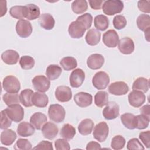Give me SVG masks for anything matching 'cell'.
Segmentation results:
<instances>
[{
	"mask_svg": "<svg viewBox=\"0 0 150 150\" xmlns=\"http://www.w3.org/2000/svg\"><path fill=\"white\" fill-rule=\"evenodd\" d=\"M101 148V145L98 142L95 141H91L88 142L86 146L87 150H93V149H100Z\"/></svg>",
	"mask_w": 150,
	"mask_h": 150,
	"instance_id": "54",
	"label": "cell"
},
{
	"mask_svg": "<svg viewBox=\"0 0 150 150\" xmlns=\"http://www.w3.org/2000/svg\"><path fill=\"white\" fill-rule=\"evenodd\" d=\"M127 148L128 150L144 149V147L137 138H132L129 140L127 145Z\"/></svg>",
	"mask_w": 150,
	"mask_h": 150,
	"instance_id": "48",
	"label": "cell"
},
{
	"mask_svg": "<svg viewBox=\"0 0 150 150\" xmlns=\"http://www.w3.org/2000/svg\"><path fill=\"white\" fill-rule=\"evenodd\" d=\"M122 124L129 129H134L136 127V117L131 113H125L121 116Z\"/></svg>",
	"mask_w": 150,
	"mask_h": 150,
	"instance_id": "30",
	"label": "cell"
},
{
	"mask_svg": "<svg viewBox=\"0 0 150 150\" xmlns=\"http://www.w3.org/2000/svg\"><path fill=\"white\" fill-rule=\"evenodd\" d=\"M62 70L61 67L56 64L49 65L46 70V75L50 80L57 79L61 74Z\"/></svg>",
	"mask_w": 150,
	"mask_h": 150,
	"instance_id": "33",
	"label": "cell"
},
{
	"mask_svg": "<svg viewBox=\"0 0 150 150\" xmlns=\"http://www.w3.org/2000/svg\"><path fill=\"white\" fill-rule=\"evenodd\" d=\"M47 118L45 114L38 112L34 113L30 118V124L36 129H40L43 125L47 122Z\"/></svg>",
	"mask_w": 150,
	"mask_h": 150,
	"instance_id": "23",
	"label": "cell"
},
{
	"mask_svg": "<svg viewBox=\"0 0 150 150\" xmlns=\"http://www.w3.org/2000/svg\"><path fill=\"white\" fill-rule=\"evenodd\" d=\"M125 144V138L121 135H116L112 139L111 146L113 149L119 150L122 149L124 147Z\"/></svg>",
	"mask_w": 150,
	"mask_h": 150,
	"instance_id": "41",
	"label": "cell"
},
{
	"mask_svg": "<svg viewBox=\"0 0 150 150\" xmlns=\"http://www.w3.org/2000/svg\"><path fill=\"white\" fill-rule=\"evenodd\" d=\"M33 149H47V150H53V148L52 146V143L47 141H42L40 142L35 147L33 148Z\"/></svg>",
	"mask_w": 150,
	"mask_h": 150,
	"instance_id": "52",
	"label": "cell"
},
{
	"mask_svg": "<svg viewBox=\"0 0 150 150\" xmlns=\"http://www.w3.org/2000/svg\"><path fill=\"white\" fill-rule=\"evenodd\" d=\"M60 64L64 70L69 71L75 69L77 66V62L75 58L71 56L63 57L60 62Z\"/></svg>",
	"mask_w": 150,
	"mask_h": 150,
	"instance_id": "36",
	"label": "cell"
},
{
	"mask_svg": "<svg viewBox=\"0 0 150 150\" xmlns=\"http://www.w3.org/2000/svg\"><path fill=\"white\" fill-rule=\"evenodd\" d=\"M132 88L133 90H138L146 93L149 90V80L142 77L137 78L133 83Z\"/></svg>",
	"mask_w": 150,
	"mask_h": 150,
	"instance_id": "29",
	"label": "cell"
},
{
	"mask_svg": "<svg viewBox=\"0 0 150 150\" xmlns=\"http://www.w3.org/2000/svg\"><path fill=\"white\" fill-rule=\"evenodd\" d=\"M40 26L46 30L52 29L55 24V21L53 17L49 13H43L40 16L39 20Z\"/></svg>",
	"mask_w": 150,
	"mask_h": 150,
	"instance_id": "25",
	"label": "cell"
},
{
	"mask_svg": "<svg viewBox=\"0 0 150 150\" xmlns=\"http://www.w3.org/2000/svg\"><path fill=\"white\" fill-rule=\"evenodd\" d=\"M128 97L129 104L134 107H139L146 100L144 93L138 90H133L128 94Z\"/></svg>",
	"mask_w": 150,
	"mask_h": 150,
	"instance_id": "11",
	"label": "cell"
},
{
	"mask_svg": "<svg viewBox=\"0 0 150 150\" xmlns=\"http://www.w3.org/2000/svg\"><path fill=\"white\" fill-rule=\"evenodd\" d=\"M33 94V90L29 88L25 89L21 91L19 97L21 103L23 106L26 107H29L33 105L32 102V97Z\"/></svg>",
	"mask_w": 150,
	"mask_h": 150,
	"instance_id": "32",
	"label": "cell"
},
{
	"mask_svg": "<svg viewBox=\"0 0 150 150\" xmlns=\"http://www.w3.org/2000/svg\"><path fill=\"white\" fill-rule=\"evenodd\" d=\"M33 88L35 90L44 93L47 91L50 86V80L45 76L38 75L32 80Z\"/></svg>",
	"mask_w": 150,
	"mask_h": 150,
	"instance_id": "7",
	"label": "cell"
},
{
	"mask_svg": "<svg viewBox=\"0 0 150 150\" xmlns=\"http://www.w3.org/2000/svg\"><path fill=\"white\" fill-rule=\"evenodd\" d=\"M118 47L121 53L129 54L134 52L135 46L132 39L128 37H124L118 41Z\"/></svg>",
	"mask_w": 150,
	"mask_h": 150,
	"instance_id": "13",
	"label": "cell"
},
{
	"mask_svg": "<svg viewBox=\"0 0 150 150\" xmlns=\"http://www.w3.org/2000/svg\"><path fill=\"white\" fill-rule=\"evenodd\" d=\"M16 32L20 37L23 38H28L32 32V25L27 20L20 19L16 23Z\"/></svg>",
	"mask_w": 150,
	"mask_h": 150,
	"instance_id": "8",
	"label": "cell"
},
{
	"mask_svg": "<svg viewBox=\"0 0 150 150\" xmlns=\"http://www.w3.org/2000/svg\"><path fill=\"white\" fill-rule=\"evenodd\" d=\"M9 14L15 19H22L24 17V7L23 6H14L10 8Z\"/></svg>",
	"mask_w": 150,
	"mask_h": 150,
	"instance_id": "44",
	"label": "cell"
},
{
	"mask_svg": "<svg viewBox=\"0 0 150 150\" xmlns=\"http://www.w3.org/2000/svg\"><path fill=\"white\" fill-rule=\"evenodd\" d=\"M88 5L85 0H76L71 4V9L74 13L81 14L87 10Z\"/></svg>",
	"mask_w": 150,
	"mask_h": 150,
	"instance_id": "37",
	"label": "cell"
},
{
	"mask_svg": "<svg viewBox=\"0 0 150 150\" xmlns=\"http://www.w3.org/2000/svg\"><path fill=\"white\" fill-rule=\"evenodd\" d=\"M5 110L10 119L15 122H20L23 118L24 110L19 104L8 106Z\"/></svg>",
	"mask_w": 150,
	"mask_h": 150,
	"instance_id": "4",
	"label": "cell"
},
{
	"mask_svg": "<svg viewBox=\"0 0 150 150\" xmlns=\"http://www.w3.org/2000/svg\"><path fill=\"white\" fill-rule=\"evenodd\" d=\"M19 55L18 53L12 49H9L4 52L1 54L2 61L9 65L15 64L18 62Z\"/></svg>",
	"mask_w": 150,
	"mask_h": 150,
	"instance_id": "20",
	"label": "cell"
},
{
	"mask_svg": "<svg viewBox=\"0 0 150 150\" xmlns=\"http://www.w3.org/2000/svg\"><path fill=\"white\" fill-rule=\"evenodd\" d=\"M16 138V134L12 129H5L1 134V142L4 145H11Z\"/></svg>",
	"mask_w": 150,
	"mask_h": 150,
	"instance_id": "26",
	"label": "cell"
},
{
	"mask_svg": "<svg viewBox=\"0 0 150 150\" xmlns=\"http://www.w3.org/2000/svg\"><path fill=\"white\" fill-rule=\"evenodd\" d=\"M76 20L82 23L87 30L91 26L93 22V16L90 13H86L82 15L78 16Z\"/></svg>",
	"mask_w": 150,
	"mask_h": 150,
	"instance_id": "42",
	"label": "cell"
},
{
	"mask_svg": "<svg viewBox=\"0 0 150 150\" xmlns=\"http://www.w3.org/2000/svg\"><path fill=\"white\" fill-rule=\"evenodd\" d=\"M86 29L84 25L77 20L73 21L69 26L68 32L69 35L74 39L81 38L86 32Z\"/></svg>",
	"mask_w": 150,
	"mask_h": 150,
	"instance_id": "9",
	"label": "cell"
},
{
	"mask_svg": "<svg viewBox=\"0 0 150 150\" xmlns=\"http://www.w3.org/2000/svg\"><path fill=\"white\" fill-rule=\"evenodd\" d=\"M139 138L147 148L150 147V131L141 132L139 134Z\"/></svg>",
	"mask_w": 150,
	"mask_h": 150,
	"instance_id": "50",
	"label": "cell"
},
{
	"mask_svg": "<svg viewBox=\"0 0 150 150\" xmlns=\"http://www.w3.org/2000/svg\"><path fill=\"white\" fill-rule=\"evenodd\" d=\"M24 17L28 20H34L40 16L39 8L32 4L24 6Z\"/></svg>",
	"mask_w": 150,
	"mask_h": 150,
	"instance_id": "21",
	"label": "cell"
},
{
	"mask_svg": "<svg viewBox=\"0 0 150 150\" xmlns=\"http://www.w3.org/2000/svg\"><path fill=\"white\" fill-rule=\"evenodd\" d=\"M103 3H104L103 1H94V0L89 1V4L90 7L92 9L95 10L100 9Z\"/></svg>",
	"mask_w": 150,
	"mask_h": 150,
	"instance_id": "53",
	"label": "cell"
},
{
	"mask_svg": "<svg viewBox=\"0 0 150 150\" xmlns=\"http://www.w3.org/2000/svg\"><path fill=\"white\" fill-rule=\"evenodd\" d=\"M7 11L6 8V1H1V17H2L5 15Z\"/></svg>",
	"mask_w": 150,
	"mask_h": 150,
	"instance_id": "56",
	"label": "cell"
},
{
	"mask_svg": "<svg viewBox=\"0 0 150 150\" xmlns=\"http://www.w3.org/2000/svg\"><path fill=\"white\" fill-rule=\"evenodd\" d=\"M2 99L8 106L19 104L21 101L20 97L17 93H5L3 95Z\"/></svg>",
	"mask_w": 150,
	"mask_h": 150,
	"instance_id": "39",
	"label": "cell"
},
{
	"mask_svg": "<svg viewBox=\"0 0 150 150\" xmlns=\"http://www.w3.org/2000/svg\"><path fill=\"white\" fill-rule=\"evenodd\" d=\"M138 7L139 11L145 13L150 12V2L149 1H139L138 2Z\"/></svg>",
	"mask_w": 150,
	"mask_h": 150,
	"instance_id": "51",
	"label": "cell"
},
{
	"mask_svg": "<svg viewBox=\"0 0 150 150\" xmlns=\"http://www.w3.org/2000/svg\"><path fill=\"white\" fill-rule=\"evenodd\" d=\"M104 63V57L98 53L90 55L87 60L88 67L92 70H97L100 69Z\"/></svg>",
	"mask_w": 150,
	"mask_h": 150,
	"instance_id": "19",
	"label": "cell"
},
{
	"mask_svg": "<svg viewBox=\"0 0 150 150\" xmlns=\"http://www.w3.org/2000/svg\"><path fill=\"white\" fill-rule=\"evenodd\" d=\"M55 97L60 102H67L71 99L72 91L68 86H60L55 90Z\"/></svg>",
	"mask_w": 150,
	"mask_h": 150,
	"instance_id": "14",
	"label": "cell"
},
{
	"mask_svg": "<svg viewBox=\"0 0 150 150\" xmlns=\"http://www.w3.org/2000/svg\"><path fill=\"white\" fill-rule=\"evenodd\" d=\"M74 101L78 106L80 107H86L91 104L93 97L89 93L79 92L74 95Z\"/></svg>",
	"mask_w": 150,
	"mask_h": 150,
	"instance_id": "17",
	"label": "cell"
},
{
	"mask_svg": "<svg viewBox=\"0 0 150 150\" xmlns=\"http://www.w3.org/2000/svg\"><path fill=\"white\" fill-rule=\"evenodd\" d=\"M109 132V128L105 122H100L94 128L93 137L99 142H104L107 139Z\"/></svg>",
	"mask_w": 150,
	"mask_h": 150,
	"instance_id": "6",
	"label": "cell"
},
{
	"mask_svg": "<svg viewBox=\"0 0 150 150\" xmlns=\"http://www.w3.org/2000/svg\"><path fill=\"white\" fill-rule=\"evenodd\" d=\"M94 127V122L91 119H84L82 120L78 126V130L80 134L87 135L91 133Z\"/></svg>",
	"mask_w": 150,
	"mask_h": 150,
	"instance_id": "28",
	"label": "cell"
},
{
	"mask_svg": "<svg viewBox=\"0 0 150 150\" xmlns=\"http://www.w3.org/2000/svg\"><path fill=\"white\" fill-rule=\"evenodd\" d=\"M75 134L76 129L70 124H66L63 125L60 132V136L67 140H70L73 139Z\"/></svg>",
	"mask_w": 150,
	"mask_h": 150,
	"instance_id": "35",
	"label": "cell"
},
{
	"mask_svg": "<svg viewBox=\"0 0 150 150\" xmlns=\"http://www.w3.org/2000/svg\"><path fill=\"white\" fill-rule=\"evenodd\" d=\"M34 128L35 127L31 124L23 121L18 125L17 128V133L21 137H29L35 133Z\"/></svg>",
	"mask_w": 150,
	"mask_h": 150,
	"instance_id": "24",
	"label": "cell"
},
{
	"mask_svg": "<svg viewBox=\"0 0 150 150\" xmlns=\"http://www.w3.org/2000/svg\"><path fill=\"white\" fill-rule=\"evenodd\" d=\"M137 25L139 29L146 31L150 28V16L147 14H141L137 19Z\"/></svg>",
	"mask_w": 150,
	"mask_h": 150,
	"instance_id": "34",
	"label": "cell"
},
{
	"mask_svg": "<svg viewBox=\"0 0 150 150\" xmlns=\"http://www.w3.org/2000/svg\"><path fill=\"white\" fill-rule=\"evenodd\" d=\"M128 91L129 87L127 83L124 81L114 82L108 87L109 93L115 96L125 95Z\"/></svg>",
	"mask_w": 150,
	"mask_h": 150,
	"instance_id": "16",
	"label": "cell"
},
{
	"mask_svg": "<svg viewBox=\"0 0 150 150\" xmlns=\"http://www.w3.org/2000/svg\"><path fill=\"white\" fill-rule=\"evenodd\" d=\"M54 146L57 150H69L70 144L66 139H57L54 142Z\"/></svg>",
	"mask_w": 150,
	"mask_h": 150,
	"instance_id": "49",
	"label": "cell"
},
{
	"mask_svg": "<svg viewBox=\"0 0 150 150\" xmlns=\"http://www.w3.org/2000/svg\"><path fill=\"white\" fill-rule=\"evenodd\" d=\"M32 102L33 105L37 107L43 108L47 106L49 99L46 94L42 92H35L32 95Z\"/></svg>",
	"mask_w": 150,
	"mask_h": 150,
	"instance_id": "22",
	"label": "cell"
},
{
	"mask_svg": "<svg viewBox=\"0 0 150 150\" xmlns=\"http://www.w3.org/2000/svg\"><path fill=\"white\" fill-rule=\"evenodd\" d=\"M94 24L95 28L101 31L106 30L109 26V20L104 15H98L94 18Z\"/></svg>",
	"mask_w": 150,
	"mask_h": 150,
	"instance_id": "31",
	"label": "cell"
},
{
	"mask_svg": "<svg viewBox=\"0 0 150 150\" xmlns=\"http://www.w3.org/2000/svg\"><path fill=\"white\" fill-rule=\"evenodd\" d=\"M19 64L23 70H30L35 65V60L29 56H23L19 60Z\"/></svg>",
	"mask_w": 150,
	"mask_h": 150,
	"instance_id": "40",
	"label": "cell"
},
{
	"mask_svg": "<svg viewBox=\"0 0 150 150\" xmlns=\"http://www.w3.org/2000/svg\"><path fill=\"white\" fill-rule=\"evenodd\" d=\"M119 105L114 101H111L106 104L103 111V115L106 120H113L119 115Z\"/></svg>",
	"mask_w": 150,
	"mask_h": 150,
	"instance_id": "10",
	"label": "cell"
},
{
	"mask_svg": "<svg viewBox=\"0 0 150 150\" xmlns=\"http://www.w3.org/2000/svg\"><path fill=\"white\" fill-rule=\"evenodd\" d=\"M65 110L61 105L51 104L48 110V115L52 121L59 123L64 120Z\"/></svg>",
	"mask_w": 150,
	"mask_h": 150,
	"instance_id": "2",
	"label": "cell"
},
{
	"mask_svg": "<svg viewBox=\"0 0 150 150\" xmlns=\"http://www.w3.org/2000/svg\"><path fill=\"white\" fill-rule=\"evenodd\" d=\"M12 120L7 115L5 110H4L1 112V125L0 128L2 129H7L11 125Z\"/></svg>",
	"mask_w": 150,
	"mask_h": 150,
	"instance_id": "47",
	"label": "cell"
},
{
	"mask_svg": "<svg viewBox=\"0 0 150 150\" xmlns=\"http://www.w3.org/2000/svg\"><path fill=\"white\" fill-rule=\"evenodd\" d=\"M119 41L117 32L113 29H110L105 32L103 36V42L108 47H115Z\"/></svg>",
	"mask_w": 150,
	"mask_h": 150,
	"instance_id": "12",
	"label": "cell"
},
{
	"mask_svg": "<svg viewBox=\"0 0 150 150\" xmlns=\"http://www.w3.org/2000/svg\"><path fill=\"white\" fill-rule=\"evenodd\" d=\"M58 128L56 124L52 122H46L42 128V132L45 138L54 139L58 134Z\"/></svg>",
	"mask_w": 150,
	"mask_h": 150,
	"instance_id": "18",
	"label": "cell"
},
{
	"mask_svg": "<svg viewBox=\"0 0 150 150\" xmlns=\"http://www.w3.org/2000/svg\"><path fill=\"white\" fill-rule=\"evenodd\" d=\"M85 79L84 71L79 68L73 70L70 76V84L72 87L78 88L82 85Z\"/></svg>",
	"mask_w": 150,
	"mask_h": 150,
	"instance_id": "15",
	"label": "cell"
},
{
	"mask_svg": "<svg viewBox=\"0 0 150 150\" xmlns=\"http://www.w3.org/2000/svg\"><path fill=\"white\" fill-rule=\"evenodd\" d=\"M108 94L104 91H98L94 96V103L98 107H103L108 102Z\"/></svg>",
	"mask_w": 150,
	"mask_h": 150,
	"instance_id": "38",
	"label": "cell"
},
{
	"mask_svg": "<svg viewBox=\"0 0 150 150\" xmlns=\"http://www.w3.org/2000/svg\"><path fill=\"white\" fill-rule=\"evenodd\" d=\"M149 107H150L149 105L146 104V105H144L140 109V111L141 112V114L146 117L148 118H149Z\"/></svg>",
	"mask_w": 150,
	"mask_h": 150,
	"instance_id": "55",
	"label": "cell"
},
{
	"mask_svg": "<svg viewBox=\"0 0 150 150\" xmlns=\"http://www.w3.org/2000/svg\"><path fill=\"white\" fill-rule=\"evenodd\" d=\"M100 38L101 33L98 30L95 29H91L87 32L85 39L88 45L95 46L100 42Z\"/></svg>",
	"mask_w": 150,
	"mask_h": 150,
	"instance_id": "27",
	"label": "cell"
},
{
	"mask_svg": "<svg viewBox=\"0 0 150 150\" xmlns=\"http://www.w3.org/2000/svg\"><path fill=\"white\" fill-rule=\"evenodd\" d=\"M2 87L8 93H17L21 88L20 82L15 76L9 75L4 78Z\"/></svg>",
	"mask_w": 150,
	"mask_h": 150,
	"instance_id": "3",
	"label": "cell"
},
{
	"mask_svg": "<svg viewBox=\"0 0 150 150\" xmlns=\"http://www.w3.org/2000/svg\"><path fill=\"white\" fill-rule=\"evenodd\" d=\"M136 127L138 129H143L148 127L149 123V118L141 114L136 115Z\"/></svg>",
	"mask_w": 150,
	"mask_h": 150,
	"instance_id": "43",
	"label": "cell"
},
{
	"mask_svg": "<svg viewBox=\"0 0 150 150\" xmlns=\"http://www.w3.org/2000/svg\"><path fill=\"white\" fill-rule=\"evenodd\" d=\"M109 83V76L104 71H98L96 73L92 79L93 86L98 90L105 89Z\"/></svg>",
	"mask_w": 150,
	"mask_h": 150,
	"instance_id": "5",
	"label": "cell"
},
{
	"mask_svg": "<svg viewBox=\"0 0 150 150\" xmlns=\"http://www.w3.org/2000/svg\"><path fill=\"white\" fill-rule=\"evenodd\" d=\"M103 11L107 15H114L120 13L124 8V4L120 0H108L104 2Z\"/></svg>",
	"mask_w": 150,
	"mask_h": 150,
	"instance_id": "1",
	"label": "cell"
},
{
	"mask_svg": "<svg viewBox=\"0 0 150 150\" xmlns=\"http://www.w3.org/2000/svg\"><path fill=\"white\" fill-rule=\"evenodd\" d=\"M13 148L16 150H29L32 149V144L26 139L19 138L15 144Z\"/></svg>",
	"mask_w": 150,
	"mask_h": 150,
	"instance_id": "45",
	"label": "cell"
},
{
	"mask_svg": "<svg viewBox=\"0 0 150 150\" xmlns=\"http://www.w3.org/2000/svg\"><path fill=\"white\" fill-rule=\"evenodd\" d=\"M113 25L114 28L116 29H122L124 28L127 25V20L122 15H116L113 19Z\"/></svg>",
	"mask_w": 150,
	"mask_h": 150,
	"instance_id": "46",
	"label": "cell"
}]
</instances>
